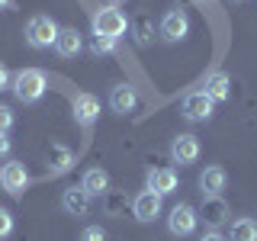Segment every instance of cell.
<instances>
[{
	"mask_svg": "<svg viewBox=\"0 0 257 241\" xmlns=\"http://www.w3.org/2000/svg\"><path fill=\"white\" fill-rule=\"evenodd\" d=\"M45 87H48V77H45V71H39V68H23L20 74L13 77V93H16L20 103L42 100Z\"/></svg>",
	"mask_w": 257,
	"mask_h": 241,
	"instance_id": "cell-1",
	"label": "cell"
},
{
	"mask_svg": "<svg viewBox=\"0 0 257 241\" xmlns=\"http://www.w3.org/2000/svg\"><path fill=\"white\" fill-rule=\"evenodd\" d=\"M128 29V16L119 7H103L93 13V36H106V39H119Z\"/></svg>",
	"mask_w": 257,
	"mask_h": 241,
	"instance_id": "cell-2",
	"label": "cell"
},
{
	"mask_svg": "<svg viewBox=\"0 0 257 241\" xmlns=\"http://www.w3.org/2000/svg\"><path fill=\"white\" fill-rule=\"evenodd\" d=\"M58 23L52 20V16H32L26 23V42L32 48H52L55 39H58Z\"/></svg>",
	"mask_w": 257,
	"mask_h": 241,
	"instance_id": "cell-3",
	"label": "cell"
},
{
	"mask_svg": "<svg viewBox=\"0 0 257 241\" xmlns=\"http://www.w3.org/2000/svg\"><path fill=\"white\" fill-rule=\"evenodd\" d=\"M196 222H199V212L190 203H177L171 209V215H167V228H171V235H177V238L193 235V231H196Z\"/></svg>",
	"mask_w": 257,
	"mask_h": 241,
	"instance_id": "cell-4",
	"label": "cell"
},
{
	"mask_svg": "<svg viewBox=\"0 0 257 241\" xmlns=\"http://www.w3.org/2000/svg\"><path fill=\"white\" fill-rule=\"evenodd\" d=\"M0 183H4L7 193L20 196V193L29 187V171H26V164H20V161H7V164L0 167Z\"/></svg>",
	"mask_w": 257,
	"mask_h": 241,
	"instance_id": "cell-5",
	"label": "cell"
},
{
	"mask_svg": "<svg viewBox=\"0 0 257 241\" xmlns=\"http://www.w3.org/2000/svg\"><path fill=\"white\" fill-rule=\"evenodd\" d=\"M199 139L196 135H190V132H183V135H177V139L171 142V158L177 161V164H196L199 161Z\"/></svg>",
	"mask_w": 257,
	"mask_h": 241,
	"instance_id": "cell-6",
	"label": "cell"
},
{
	"mask_svg": "<svg viewBox=\"0 0 257 241\" xmlns=\"http://www.w3.org/2000/svg\"><path fill=\"white\" fill-rule=\"evenodd\" d=\"M183 116L190 119V123H206L209 116H212V100L203 93V90H193L183 96Z\"/></svg>",
	"mask_w": 257,
	"mask_h": 241,
	"instance_id": "cell-7",
	"label": "cell"
},
{
	"mask_svg": "<svg viewBox=\"0 0 257 241\" xmlns=\"http://www.w3.org/2000/svg\"><path fill=\"white\" fill-rule=\"evenodd\" d=\"M190 32V20L183 10H167L164 20H161V36L167 39V42H180V39H187Z\"/></svg>",
	"mask_w": 257,
	"mask_h": 241,
	"instance_id": "cell-8",
	"label": "cell"
},
{
	"mask_svg": "<svg viewBox=\"0 0 257 241\" xmlns=\"http://www.w3.org/2000/svg\"><path fill=\"white\" fill-rule=\"evenodd\" d=\"M132 215L139 222H155L158 215H161V196H158V193H151V190H142L139 196L132 199Z\"/></svg>",
	"mask_w": 257,
	"mask_h": 241,
	"instance_id": "cell-9",
	"label": "cell"
},
{
	"mask_svg": "<svg viewBox=\"0 0 257 241\" xmlns=\"http://www.w3.org/2000/svg\"><path fill=\"white\" fill-rule=\"evenodd\" d=\"M228 203L222 196H203V209H199V219H206L209 228H219V225L228 222Z\"/></svg>",
	"mask_w": 257,
	"mask_h": 241,
	"instance_id": "cell-10",
	"label": "cell"
},
{
	"mask_svg": "<svg viewBox=\"0 0 257 241\" xmlns=\"http://www.w3.org/2000/svg\"><path fill=\"white\" fill-rule=\"evenodd\" d=\"M61 209L68 215H87L90 212V193H87L84 187H68L64 190V196H61Z\"/></svg>",
	"mask_w": 257,
	"mask_h": 241,
	"instance_id": "cell-11",
	"label": "cell"
},
{
	"mask_svg": "<svg viewBox=\"0 0 257 241\" xmlns=\"http://www.w3.org/2000/svg\"><path fill=\"white\" fill-rule=\"evenodd\" d=\"M203 93H206L212 103L228 100V96H231V80H228V74H225V71H212V74H206Z\"/></svg>",
	"mask_w": 257,
	"mask_h": 241,
	"instance_id": "cell-12",
	"label": "cell"
},
{
	"mask_svg": "<svg viewBox=\"0 0 257 241\" xmlns=\"http://www.w3.org/2000/svg\"><path fill=\"white\" fill-rule=\"evenodd\" d=\"M100 116V100L93 93H77L74 96V119L77 126H93Z\"/></svg>",
	"mask_w": 257,
	"mask_h": 241,
	"instance_id": "cell-13",
	"label": "cell"
},
{
	"mask_svg": "<svg viewBox=\"0 0 257 241\" xmlns=\"http://www.w3.org/2000/svg\"><path fill=\"white\" fill-rule=\"evenodd\" d=\"M177 174L171 171V167H155V171H148V190L158 193V196H167V193L177 190Z\"/></svg>",
	"mask_w": 257,
	"mask_h": 241,
	"instance_id": "cell-14",
	"label": "cell"
},
{
	"mask_svg": "<svg viewBox=\"0 0 257 241\" xmlns=\"http://www.w3.org/2000/svg\"><path fill=\"white\" fill-rule=\"evenodd\" d=\"M225 183H228V174H225L222 167H206V171L199 174V190H203V196H222Z\"/></svg>",
	"mask_w": 257,
	"mask_h": 241,
	"instance_id": "cell-15",
	"label": "cell"
},
{
	"mask_svg": "<svg viewBox=\"0 0 257 241\" xmlns=\"http://www.w3.org/2000/svg\"><path fill=\"white\" fill-rule=\"evenodd\" d=\"M109 106L112 112H132L135 106H139V96H135V90L128 84H119V87H112V93H109Z\"/></svg>",
	"mask_w": 257,
	"mask_h": 241,
	"instance_id": "cell-16",
	"label": "cell"
},
{
	"mask_svg": "<svg viewBox=\"0 0 257 241\" xmlns=\"http://www.w3.org/2000/svg\"><path fill=\"white\" fill-rule=\"evenodd\" d=\"M80 187L90 193V196H103L109 190V174L103 167H90V171H84V177H80Z\"/></svg>",
	"mask_w": 257,
	"mask_h": 241,
	"instance_id": "cell-17",
	"label": "cell"
},
{
	"mask_svg": "<svg viewBox=\"0 0 257 241\" xmlns=\"http://www.w3.org/2000/svg\"><path fill=\"white\" fill-rule=\"evenodd\" d=\"M80 48H84V42H80L77 29H61L58 39H55V52H58L61 58H74Z\"/></svg>",
	"mask_w": 257,
	"mask_h": 241,
	"instance_id": "cell-18",
	"label": "cell"
},
{
	"mask_svg": "<svg viewBox=\"0 0 257 241\" xmlns=\"http://www.w3.org/2000/svg\"><path fill=\"white\" fill-rule=\"evenodd\" d=\"M71 164H74V155H71L64 145H52V148H48V171L52 174L71 171Z\"/></svg>",
	"mask_w": 257,
	"mask_h": 241,
	"instance_id": "cell-19",
	"label": "cell"
},
{
	"mask_svg": "<svg viewBox=\"0 0 257 241\" xmlns=\"http://www.w3.org/2000/svg\"><path fill=\"white\" fill-rule=\"evenodd\" d=\"M103 209H106V215L122 219V215H128V196L119 193V190H106L103 193Z\"/></svg>",
	"mask_w": 257,
	"mask_h": 241,
	"instance_id": "cell-20",
	"label": "cell"
},
{
	"mask_svg": "<svg viewBox=\"0 0 257 241\" xmlns=\"http://www.w3.org/2000/svg\"><path fill=\"white\" fill-rule=\"evenodd\" d=\"M128 29L135 32V42H139V45H148L151 36H155V20L145 16V13H139L135 20H128Z\"/></svg>",
	"mask_w": 257,
	"mask_h": 241,
	"instance_id": "cell-21",
	"label": "cell"
},
{
	"mask_svg": "<svg viewBox=\"0 0 257 241\" xmlns=\"http://www.w3.org/2000/svg\"><path fill=\"white\" fill-rule=\"evenodd\" d=\"M228 241H257V222H254V219H238V222H231Z\"/></svg>",
	"mask_w": 257,
	"mask_h": 241,
	"instance_id": "cell-22",
	"label": "cell"
},
{
	"mask_svg": "<svg viewBox=\"0 0 257 241\" xmlns=\"http://www.w3.org/2000/svg\"><path fill=\"white\" fill-rule=\"evenodd\" d=\"M93 55H109L116 52V39H106V36H93Z\"/></svg>",
	"mask_w": 257,
	"mask_h": 241,
	"instance_id": "cell-23",
	"label": "cell"
},
{
	"mask_svg": "<svg viewBox=\"0 0 257 241\" xmlns=\"http://www.w3.org/2000/svg\"><path fill=\"white\" fill-rule=\"evenodd\" d=\"M80 241H106V231H103L100 225H87L84 235H80Z\"/></svg>",
	"mask_w": 257,
	"mask_h": 241,
	"instance_id": "cell-24",
	"label": "cell"
},
{
	"mask_svg": "<svg viewBox=\"0 0 257 241\" xmlns=\"http://www.w3.org/2000/svg\"><path fill=\"white\" fill-rule=\"evenodd\" d=\"M10 126H13V109L0 103V135H7V132H10Z\"/></svg>",
	"mask_w": 257,
	"mask_h": 241,
	"instance_id": "cell-25",
	"label": "cell"
},
{
	"mask_svg": "<svg viewBox=\"0 0 257 241\" xmlns=\"http://www.w3.org/2000/svg\"><path fill=\"white\" fill-rule=\"evenodd\" d=\"M13 231V215H10V209H0V238H7Z\"/></svg>",
	"mask_w": 257,
	"mask_h": 241,
	"instance_id": "cell-26",
	"label": "cell"
},
{
	"mask_svg": "<svg viewBox=\"0 0 257 241\" xmlns=\"http://www.w3.org/2000/svg\"><path fill=\"white\" fill-rule=\"evenodd\" d=\"M7 87H13V80H10V71H7V64L0 61V90H7Z\"/></svg>",
	"mask_w": 257,
	"mask_h": 241,
	"instance_id": "cell-27",
	"label": "cell"
},
{
	"mask_svg": "<svg viewBox=\"0 0 257 241\" xmlns=\"http://www.w3.org/2000/svg\"><path fill=\"white\" fill-rule=\"evenodd\" d=\"M7 155H10V139H7V135H0V161H4Z\"/></svg>",
	"mask_w": 257,
	"mask_h": 241,
	"instance_id": "cell-28",
	"label": "cell"
},
{
	"mask_svg": "<svg viewBox=\"0 0 257 241\" xmlns=\"http://www.w3.org/2000/svg\"><path fill=\"white\" fill-rule=\"evenodd\" d=\"M199 241H228V238H222V235H219V231H206V235H203V238H199Z\"/></svg>",
	"mask_w": 257,
	"mask_h": 241,
	"instance_id": "cell-29",
	"label": "cell"
},
{
	"mask_svg": "<svg viewBox=\"0 0 257 241\" xmlns=\"http://www.w3.org/2000/svg\"><path fill=\"white\" fill-rule=\"evenodd\" d=\"M10 4L13 0H0V10H10Z\"/></svg>",
	"mask_w": 257,
	"mask_h": 241,
	"instance_id": "cell-30",
	"label": "cell"
},
{
	"mask_svg": "<svg viewBox=\"0 0 257 241\" xmlns=\"http://www.w3.org/2000/svg\"><path fill=\"white\" fill-rule=\"evenodd\" d=\"M109 4H119V0H109Z\"/></svg>",
	"mask_w": 257,
	"mask_h": 241,
	"instance_id": "cell-31",
	"label": "cell"
},
{
	"mask_svg": "<svg viewBox=\"0 0 257 241\" xmlns=\"http://www.w3.org/2000/svg\"><path fill=\"white\" fill-rule=\"evenodd\" d=\"M206 4H212V0H206Z\"/></svg>",
	"mask_w": 257,
	"mask_h": 241,
	"instance_id": "cell-32",
	"label": "cell"
},
{
	"mask_svg": "<svg viewBox=\"0 0 257 241\" xmlns=\"http://www.w3.org/2000/svg\"><path fill=\"white\" fill-rule=\"evenodd\" d=\"M238 4H241V0H238Z\"/></svg>",
	"mask_w": 257,
	"mask_h": 241,
	"instance_id": "cell-33",
	"label": "cell"
}]
</instances>
